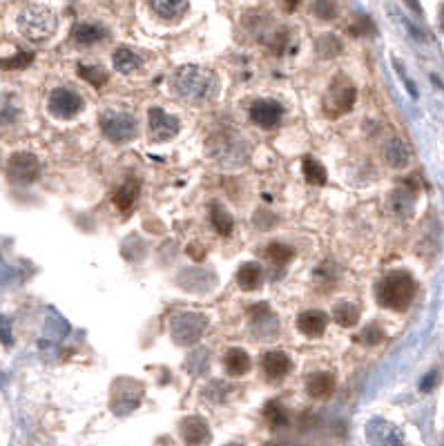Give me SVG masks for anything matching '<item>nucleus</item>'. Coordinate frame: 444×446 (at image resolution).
<instances>
[{
  "mask_svg": "<svg viewBox=\"0 0 444 446\" xmlns=\"http://www.w3.org/2000/svg\"><path fill=\"white\" fill-rule=\"evenodd\" d=\"M99 126L112 143H130L139 132V121L126 110H105L99 116Z\"/></svg>",
  "mask_w": 444,
  "mask_h": 446,
  "instance_id": "5",
  "label": "nucleus"
},
{
  "mask_svg": "<svg viewBox=\"0 0 444 446\" xmlns=\"http://www.w3.org/2000/svg\"><path fill=\"white\" fill-rule=\"evenodd\" d=\"M366 437L377 446H402V433L384 420H373L366 426Z\"/></svg>",
  "mask_w": 444,
  "mask_h": 446,
  "instance_id": "14",
  "label": "nucleus"
},
{
  "mask_svg": "<svg viewBox=\"0 0 444 446\" xmlns=\"http://www.w3.org/2000/svg\"><path fill=\"white\" fill-rule=\"evenodd\" d=\"M40 177V161L32 152H13L7 161V179L13 186H29Z\"/></svg>",
  "mask_w": 444,
  "mask_h": 446,
  "instance_id": "8",
  "label": "nucleus"
},
{
  "mask_svg": "<svg viewBox=\"0 0 444 446\" xmlns=\"http://www.w3.org/2000/svg\"><path fill=\"white\" fill-rule=\"evenodd\" d=\"M326 326H328V317H326V313H321V311H304L297 317L299 333H304L306 337H311V340L324 335Z\"/></svg>",
  "mask_w": 444,
  "mask_h": 446,
  "instance_id": "15",
  "label": "nucleus"
},
{
  "mask_svg": "<svg viewBox=\"0 0 444 446\" xmlns=\"http://www.w3.org/2000/svg\"><path fill=\"white\" fill-rule=\"evenodd\" d=\"M266 257L272 261L274 266H286L290 259L295 257V250L290 248V245H286V243H279V241H274V243H270L268 248H266Z\"/></svg>",
  "mask_w": 444,
  "mask_h": 446,
  "instance_id": "30",
  "label": "nucleus"
},
{
  "mask_svg": "<svg viewBox=\"0 0 444 446\" xmlns=\"http://www.w3.org/2000/svg\"><path fill=\"white\" fill-rule=\"evenodd\" d=\"M384 159L391 163V167H404L409 163V150L400 138H391L384 147Z\"/></svg>",
  "mask_w": 444,
  "mask_h": 446,
  "instance_id": "27",
  "label": "nucleus"
},
{
  "mask_svg": "<svg viewBox=\"0 0 444 446\" xmlns=\"http://www.w3.org/2000/svg\"><path fill=\"white\" fill-rule=\"evenodd\" d=\"M360 340L366 342L369 346H375V344H379L382 340H384V333H382V328H379L377 324H371L369 328H366V330L362 333Z\"/></svg>",
  "mask_w": 444,
  "mask_h": 446,
  "instance_id": "34",
  "label": "nucleus"
},
{
  "mask_svg": "<svg viewBox=\"0 0 444 446\" xmlns=\"http://www.w3.org/2000/svg\"><path fill=\"white\" fill-rule=\"evenodd\" d=\"M179 430L186 446H206L210 442V426L199 415H190V418L183 420Z\"/></svg>",
  "mask_w": 444,
  "mask_h": 446,
  "instance_id": "12",
  "label": "nucleus"
},
{
  "mask_svg": "<svg viewBox=\"0 0 444 446\" xmlns=\"http://www.w3.org/2000/svg\"><path fill=\"white\" fill-rule=\"evenodd\" d=\"M416 290L418 286L409 272L395 270L382 277V281L377 284V301L391 311H406L416 297Z\"/></svg>",
  "mask_w": 444,
  "mask_h": 446,
  "instance_id": "2",
  "label": "nucleus"
},
{
  "mask_svg": "<svg viewBox=\"0 0 444 446\" xmlns=\"http://www.w3.org/2000/svg\"><path fill=\"white\" fill-rule=\"evenodd\" d=\"M79 76L96 89H101L107 83V72L99 65H79Z\"/></svg>",
  "mask_w": 444,
  "mask_h": 446,
  "instance_id": "31",
  "label": "nucleus"
},
{
  "mask_svg": "<svg viewBox=\"0 0 444 446\" xmlns=\"http://www.w3.org/2000/svg\"><path fill=\"white\" fill-rule=\"evenodd\" d=\"M313 13L319 21H333L338 16V5H335V0H315Z\"/></svg>",
  "mask_w": 444,
  "mask_h": 446,
  "instance_id": "32",
  "label": "nucleus"
},
{
  "mask_svg": "<svg viewBox=\"0 0 444 446\" xmlns=\"http://www.w3.org/2000/svg\"><path fill=\"white\" fill-rule=\"evenodd\" d=\"M58 29L56 13L45 5H29L18 13V32L32 43L50 40Z\"/></svg>",
  "mask_w": 444,
  "mask_h": 446,
  "instance_id": "4",
  "label": "nucleus"
},
{
  "mask_svg": "<svg viewBox=\"0 0 444 446\" xmlns=\"http://www.w3.org/2000/svg\"><path fill=\"white\" fill-rule=\"evenodd\" d=\"M357 99V89L355 85L350 83L344 74H338V79H335L326 91V99H324V112L331 118H338L344 116L346 112L353 110Z\"/></svg>",
  "mask_w": 444,
  "mask_h": 446,
  "instance_id": "6",
  "label": "nucleus"
},
{
  "mask_svg": "<svg viewBox=\"0 0 444 446\" xmlns=\"http://www.w3.org/2000/svg\"><path fill=\"white\" fill-rule=\"evenodd\" d=\"M112 65H114V69H116L118 74L130 76V74H134L136 69H141L143 60H141L139 54L132 52L130 48H118V50L112 54Z\"/></svg>",
  "mask_w": 444,
  "mask_h": 446,
  "instance_id": "20",
  "label": "nucleus"
},
{
  "mask_svg": "<svg viewBox=\"0 0 444 446\" xmlns=\"http://www.w3.org/2000/svg\"><path fill=\"white\" fill-rule=\"evenodd\" d=\"M210 223H212L214 230H217V235H221V237H231L233 230H235L233 214L228 212L221 204L210 206Z\"/></svg>",
  "mask_w": 444,
  "mask_h": 446,
  "instance_id": "22",
  "label": "nucleus"
},
{
  "mask_svg": "<svg viewBox=\"0 0 444 446\" xmlns=\"http://www.w3.org/2000/svg\"><path fill=\"white\" fill-rule=\"evenodd\" d=\"M206 147H208V155L223 167H239L248 161V155H250L246 141L228 128L214 132L206 141Z\"/></svg>",
  "mask_w": 444,
  "mask_h": 446,
  "instance_id": "3",
  "label": "nucleus"
},
{
  "mask_svg": "<svg viewBox=\"0 0 444 446\" xmlns=\"http://www.w3.org/2000/svg\"><path fill=\"white\" fill-rule=\"evenodd\" d=\"M250 118H252L255 126H259L262 130H274L284 118V107H282L279 101L259 99L250 107Z\"/></svg>",
  "mask_w": 444,
  "mask_h": 446,
  "instance_id": "11",
  "label": "nucleus"
},
{
  "mask_svg": "<svg viewBox=\"0 0 444 446\" xmlns=\"http://www.w3.org/2000/svg\"><path fill=\"white\" fill-rule=\"evenodd\" d=\"M315 50L321 58H335V56L342 54L344 45L335 34H321L315 43Z\"/></svg>",
  "mask_w": 444,
  "mask_h": 446,
  "instance_id": "28",
  "label": "nucleus"
},
{
  "mask_svg": "<svg viewBox=\"0 0 444 446\" xmlns=\"http://www.w3.org/2000/svg\"><path fill=\"white\" fill-rule=\"evenodd\" d=\"M148 3L161 21H179L190 9V0H148Z\"/></svg>",
  "mask_w": 444,
  "mask_h": 446,
  "instance_id": "16",
  "label": "nucleus"
},
{
  "mask_svg": "<svg viewBox=\"0 0 444 446\" xmlns=\"http://www.w3.org/2000/svg\"><path fill=\"white\" fill-rule=\"evenodd\" d=\"M9 103L11 99H5V107H0V123H3V126H9V123L16 121L21 112V107H11Z\"/></svg>",
  "mask_w": 444,
  "mask_h": 446,
  "instance_id": "35",
  "label": "nucleus"
},
{
  "mask_svg": "<svg viewBox=\"0 0 444 446\" xmlns=\"http://www.w3.org/2000/svg\"><path fill=\"white\" fill-rule=\"evenodd\" d=\"M301 170H304V179L311 183V186H326V181H328V174H326V167L321 165L317 159L313 157H306L301 161Z\"/></svg>",
  "mask_w": 444,
  "mask_h": 446,
  "instance_id": "26",
  "label": "nucleus"
},
{
  "mask_svg": "<svg viewBox=\"0 0 444 446\" xmlns=\"http://www.w3.org/2000/svg\"><path fill=\"white\" fill-rule=\"evenodd\" d=\"M148 121H150V141H155V143L172 141L181 130L179 118L167 114L165 110H161V107H150Z\"/></svg>",
  "mask_w": 444,
  "mask_h": 446,
  "instance_id": "10",
  "label": "nucleus"
},
{
  "mask_svg": "<svg viewBox=\"0 0 444 446\" xmlns=\"http://www.w3.org/2000/svg\"><path fill=\"white\" fill-rule=\"evenodd\" d=\"M72 38L79 45H94V43L107 38V29L96 23H79L74 27Z\"/></svg>",
  "mask_w": 444,
  "mask_h": 446,
  "instance_id": "21",
  "label": "nucleus"
},
{
  "mask_svg": "<svg viewBox=\"0 0 444 446\" xmlns=\"http://www.w3.org/2000/svg\"><path fill=\"white\" fill-rule=\"evenodd\" d=\"M262 371L270 381H279L293 371V359L284 350H268L262 357Z\"/></svg>",
  "mask_w": 444,
  "mask_h": 446,
  "instance_id": "13",
  "label": "nucleus"
},
{
  "mask_svg": "<svg viewBox=\"0 0 444 446\" xmlns=\"http://www.w3.org/2000/svg\"><path fill=\"white\" fill-rule=\"evenodd\" d=\"M32 60H34L32 54L18 52L16 56H9V58L0 60V67H3V69H25L27 65H32Z\"/></svg>",
  "mask_w": 444,
  "mask_h": 446,
  "instance_id": "33",
  "label": "nucleus"
},
{
  "mask_svg": "<svg viewBox=\"0 0 444 446\" xmlns=\"http://www.w3.org/2000/svg\"><path fill=\"white\" fill-rule=\"evenodd\" d=\"M264 418H266V422H268L272 428H282V426H286V424L290 422L286 406H284L282 402H274V399L264 406Z\"/></svg>",
  "mask_w": 444,
  "mask_h": 446,
  "instance_id": "29",
  "label": "nucleus"
},
{
  "mask_svg": "<svg viewBox=\"0 0 444 446\" xmlns=\"http://www.w3.org/2000/svg\"><path fill=\"white\" fill-rule=\"evenodd\" d=\"M208 328V317L199 313H181L172 317L170 337L179 346H192L204 337Z\"/></svg>",
  "mask_w": 444,
  "mask_h": 446,
  "instance_id": "7",
  "label": "nucleus"
},
{
  "mask_svg": "<svg viewBox=\"0 0 444 446\" xmlns=\"http://www.w3.org/2000/svg\"><path fill=\"white\" fill-rule=\"evenodd\" d=\"M188 255H190L192 259H196V261H201L204 255H206V250L201 248V245H190V248H188Z\"/></svg>",
  "mask_w": 444,
  "mask_h": 446,
  "instance_id": "37",
  "label": "nucleus"
},
{
  "mask_svg": "<svg viewBox=\"0 0 444 446\" xmlns=\"http://www.w3.org/2000/svg\"><path fill=\"white\" fill-rule=\"evenodd\" d=\"M172 87L181 99L192 101V103H208L219 96L221 83H219V76L212 69L199 67V65H186L174 74Z\"/></svg>",
  "mask_w": 444,
  "mask_h": 446,
  "instance_id": "1",
  "label": "nucleus"
},
{
  "mask_svg": "<svg viewBox=\"0 0 444 446\" xmlns=\"http://www.w3.org/2000/svg\"><path fill=\"white\" fill-rule=\"evenodd\" d=\"M237 284L243 292H255L264 284V268L257 261H246L237 270Z\"/></svg>",
  "mask_w": 444,
  "mask_h": 446,
  "instance_id": "17",
  "label": "nucleus"
},
{
  "mask_svg": "<svg viewBox=\"0 0 444 446\" xmlns=\"http://www.w3.org/2000/svg\"><path fill=\"white\" fill-rule=\"evenodd\" d=\"M136 196H139V181H136V179H128L123 186H118V190L114 192V206L121 212H128L134 206Z\"/></svg>",
  "mask_w": 444,
  "mask_h": 446,
  "instance_id": "23",
  "label": "nucleus"
},
{
  "mask_svg": "<svg viewBox=\"0 0 444 446\" xmlns=\"http://www.w3.org/2000/svg\"><path fill=\"white\" fill-rule=\"evenodd\" d=\"M83 107H85L83 96L72 87H56L48 99V112L54 118H63V121L74 118L83 112Z\"/></svg>",
  "mask_w": 444,
  "mask_h": 446,
  "instance_id": "9",
  "label": "nucleus"
},
{
  "mask_svg": "<svg viewBox=\"0 0 444 446\" xmlns=\"http://www.w3.org/2000/svg\"><path fill=\"white\" fill-rule=\"evenodd\" d=\"M250 355L243 348H228L223 355V368L231 377H241L250 371Z\"/></svg>",
  "mask_w": 444,
  "mask_h": 446,
  "instance_id": "19",
  "label": "nucleus"
},
{
  "mask_svg": "<svg viewBox=\"0 0 444 446\" xmlns=\"http://www.w3.org/2000/svg\"><path fill=\"white\" fill-rule=\"evenodd\" d=\"M274 223H277V219H274V214H270V212H257V214H255V225H257V228L268 230V228H272Z\"/></svg>",
  "mask_w": 444,
  "mask_h": 446,
  "instance_id": "36",
  "label": "nucleus"
},
{
  "mask_svg": "<svg viewBox=\"0 0 444 446\" xmlns=\"http://www.w3.org/2000/svg\"><path fill=\"white\" fill-rule=\"evenodd\" d=\"M389 210L397 219H406L413 214V194L406 190H395L389 196Z\"/></svg>",
  "mask_w": 444,
  "mask_h": 446,
  "instance_id": "24",
  "label": "nucleus"
},
{
  "mask_svg": "<svg viewBox=\"0 0 444 446\" xmlns=\"http://www.w3.org/2000/svg\"><path fill=\"white\" fill-rule=\"evenodd\" d=\"M228 446H241V444H228Z\"/></svg>",
  "mask_w": 444,
  "mask_h": 446,
  "instance_id": "40",
  "label": "nucleus"
},
{
  "mask_svg": "<svg viewBox=\"0 0 444 446\" xmlns=\"http://www.w3.org/2000/svg\"><path fill=\"white\" fill-rule=\"evenodd\" d=\"M306 393L313 399H328L335 393V375L326 371L313 373L306 381Z\"/></svg>",
  "mask_w": 444,
  "mask_h": 446,
  "instance_id": "18",
  "label": "nucleus"
},
{
  "mask_svg": "<svg viewBox=\"0 0 444 446\" xmlns=\"http://www.w3.org/2000/svg\"><path fill=\"white\" fill-rule=\"evenodd\" d=\"M279 3H282V5H284V9L290 13V11H295V9L301 5V0H279Z\"/></svg>",
  "mask_w": 444,
  "mask_h": 446,
  "instance_id": "38",
  "label": "nucleus"
},
{
  "mask_svg": "<svg viewBox=\"0 0 444 446\" xmlns=\"http://www.w3.org/2000/svg\"><path fill=\"white\" fill-rule=\"evenodd\" d=\"M333 321L338 326H342V328H353V326H357V321H360V308L355 303H350V301L338 303L333 308Z\"/></svg>",
  "mask_w": 444,
  "mask_h": 446,
  "instance_id": "25",
  "label": "nucleus"
},
{
  "mask_svg": "<svg viewBox=\"0 0 444 446\" xmlns=\"http://www.w3.org/2000/svg\"><path fill=\"white\" fill-rule=\"evenodd\" d=\"M404 3L413 9V11H416L418 13V16H420V13H422V7H420V3H418V0H404Z\"/></svg>",
  "mask_w": 444,
  "mask_h": 446,
  "instance_id": "39",
  "label": "nucleus"
}]
</instances>
